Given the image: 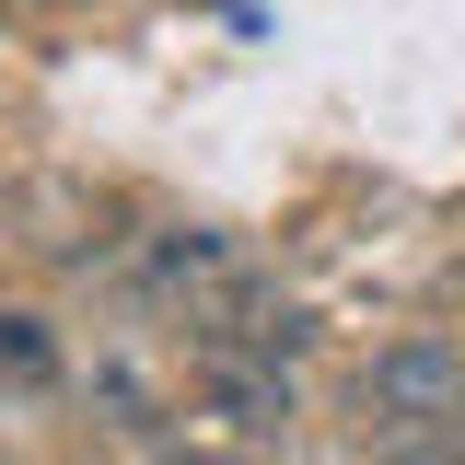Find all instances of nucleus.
I'll list each match as a JSON object with an SVG mask.
<instances>
[{
	"label": "nucleus",
	"mask_w": 465,
	"mask_h": 465,
	"mask_svg": "<svg viewBox=\"0 0 465 465\" xmlns=\"http://www.w3.org/2000/svg\"><path fill=\"white\" fill-rule=\"evenodd\" d=\"M140 291L163 302V314H186L198 338H268L256 326V256L232 244V232H152V256H140Z\"/></svg>",
	"instance_id": "obj_1"
},
{
	"label": "nucleus",
	"mask_w": 465,
	"mask_h": 465,
	"mask_svg": "<svg viewBox=\"0 0 465 465\" xmlns=\"http://www.w3.org/2000/svg\"><path fill=\"white\" fill-rule=\"evenodd\" d=\"M0 372H12V384H58V338H47V314L0 302Z\"/></svg>",
	"instance_id": "obj_4"
},
{
	"label": "nucleus",
	"mask_w": 465,
	"mask_h": 465,
	"mask_svg": "<svg viewBox=\"0 0 465 465\" xmlns=\"http://www.w3.org/2000/svg\"><path fill=\"white\" fill-rule=\"evenodd\" d=\"M372 465H465V430H396Z\"/></svg>",
	"instance_id": "obj_5"
},
{
	"label": "nucleus",
	"mask_w": 465,
	"mask_h": 465,
	"mask_svg": "<svg viewBox=\"0 0 465 465\" xmlns=\"http://www.w3.org/2000/svg\"><path fill=\"white\" fill-rule=\"evenodd\" d=\"M349 407L396 442V430H465V349L454 338H384L349 372Z\"/></svg>",
	"instance_id": "obj_2"
},
{
	"label": "nucleus",
	"mask_w": 465,
	"mask_h": 465,
	"mask_svg": "<svg viewBox=\"0 0 465 465\" xmlns=\"http://www.w3.org/2000/svg\"><path fill=\"white\" fill-rule=\"evenodd\" d=\"M186 384H198V407H210L222 430H244V442L291 430V361H280L268 338H198Z\"/></svg>",
	"instance_id": "obj_3"
}]
</instances>
